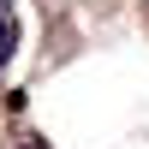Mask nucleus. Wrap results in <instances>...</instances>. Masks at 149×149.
<instances>
[{"label": "nucleus", "mask_w": 149, "mask_h": 149, "mask_svg": "<svg viewBox=\"0 0 149 149\" xmlns=\"http://www.w3.org/2000/svg\"><path fill=\"white\" fill-rule=\"evenodd\" d=\"M12 48H18V24H12L6 12H0V66L12 60Z\"/></svg>", "instance_id": "nucleus-1"}, {"label": "nucleus", "mask_w": 149, "mask_h": 149, "mask_svg": "<svg viewBox=\"0 0 149 149\" xmlns=\"http://www.w3.org/2000/svg\"><path fill=\"white\" fill-rule=\"evenodd\" d=\"M18 149H48V143H18Z\"/></svg>", "instance_id": "nucleus-2"}]
</instances>
